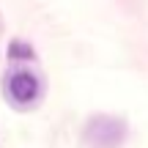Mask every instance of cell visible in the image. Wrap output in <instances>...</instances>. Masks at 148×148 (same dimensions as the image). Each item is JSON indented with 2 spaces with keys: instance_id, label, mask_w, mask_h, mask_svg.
Returning a JSON list of instances; mask_svg holds the SVG:
<instances>
[{
  "instance_id": "7a4b0ae2",
  "label": "cell",
  "mask_w": 148,
  "mask_h": 148,
  "mask_svg": "<svg viewBox=\"0 0 148 148\" xmlns=\"http://www.w3.org/2000/svg\"><path fill=\"white\" fill-rule=\"evenodd\" d=\"M5 90H8V99H14L16 104H30L38 99V77L30 71H14L8 74Z\"/></svg>"
},
{
  "instance_id": "6da1fadb",
  "label": "cell",
  "mask_w": 148,
  "mask_h": 148,
  "mask_svg": "<svg viewBox=\"0 0 148 148\" xmlns=\"http://www.w3.org/2000/svg\"><path fill=\"white\" fill-rule=\"evenodd\" d=\"M82 137L90 148H118L126 140V121L118 115H93Z\"/></svg>"
},
{
  "instance_id": "3957f363",
  "label": "cell",
  "mask_w": 148,
  "mask_h": 148,
  "mask_svg": "<svg viewBox=\"0 0 148 148\" xmlns=\"http://www.w3.org/2000/svg\"><path fill=\"white\" fill-rule=\"evenodd\" d=\"M8 58L11 60H33L36 52H33V47H27L22 41H11L8 44Z\"/></svg>"
}]
</instances>
